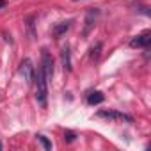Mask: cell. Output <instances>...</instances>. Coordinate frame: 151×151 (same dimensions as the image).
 <instances>
[{"label":"cell","mask_w":151,"mask_h":151,"mask_svg":"<svg viewBox=\"0 0 151 151\" xmlns=\"http://www.w3.org/2000/svg\"><path fill=\"white\" fill-rule=\"evenodd\" d=\"M20 75L23 77V80L30 86L32 82H34V75H36V69H34V66H32V60L30 59H23L22 62H20Z\"/></svg>","instance_id":"obj_3"},{"label":"cell","mask_w":151,"mask_h":151,"mask_svg":"<svg viewBox=\"0 0 151 151\" xmlns=\"http://www.w3.org/2000/svg\"><path fill=\"white\" fill-rule=\"evenodd\" d=\"M149 41H151V32L146 30V32H142L140 36H135V37L130 41V45H132L133 48H146V46L149 45Z\"/></svg>","instance_id":"obj_4"},{"label":"cell","mask_w":151,"mask_h":151,"mask_svg":"<svg viewBox=\"0 0 151 151\" xmlns=\"http://www.w3.org/2000/svg\"><path fill=\"white\" fill-rule=\"evenodd\" d=\"M100 117H107V119H124V121H132L130 116H124V114H119V112H112V110H101L98 112Z\"/></svg>","instance_id":"obj_5"},{"label":"cell","mask_w":151,"mask_h":151,"mask_svg":"<svg viewBox=\"0 0 151 151\" xmlns=\"http://www.w3.org/2000/svg\"><path fill=\"white\" fill-rule=\"evenodd\" d=\"M0 149H2V142H0Z\"/></svg>","instance_id":"obj_14"},{"label":"cell","mask_w":151,"mask_h":151,"mask_svg":"<svg viewBox=\"0 0 151 151\" xmlns=\"http://www.w3.org/2000/svg\"><path fill=\"white\" fill-rule=\"evenodd\" d=\"M96 14H98V11H91V13L87 14V20H86V23H87V25H86V29H84V36H87V34H89V30L93 29V25H94V20H93V18H94Z\"/></svg>","instance_id":"obj_9"},{"label":"cell","mask_w":151,"mask_h":151,"mask_svg":"<svg viewBox=\"0 0 151 151\" xmlns=\"http://www.w3.org/2000/svg\"><path fill=\"white\" fill-rule=\"evenodd\" d=\"M7 6V2H6V0H0V9H4Z\"/></svg>","instance_id":"obj_13"},{"label":"cell","mask_w":151,"mask_h":151,"mask_svg":"<svg viewBox=\"0 0 151 151\" xmlns=\"http://www.w3.org/2000/svg\"><path fill=\"white\" fill-rule=\"evenodd\" d=\"M69 27H71V20L57 23V25L53 27V30H52V32H53V36H55V39H59V37H60V36H62V34H64V32H66Z\"/></svg>","instance_id":"obj_6"},{"label":"cell","mask_w":151,"mask_h":151,"mask_svg":"<svg viewBox=\"0 0 151 151\" xmlns=\"http://www.w3.org/2000/svg\"><path fill=\"white\" fill-rule=\"evenodd\" d=\"M34 80H36V100L41 107H46V100H48V86H46V77L43 75L41 68L36 71L34 75Z\"/></svg>","instance_id":"obj_1"},{"label":"cell","mask_w":151,"mask_h":151,"mask_svg":"<svg viewBox=\"0 0 151 151\" xmlns=\"http://www.w3.org/2000/svg\"><path fill=\"white\" fill-rule=\"evenodd\" d=\"M100 50H101V45H100V43H98L96 46H93V50H91V59H93V60H96V59H98Z\"/></svg>","instance_id":"obj_10"},{"label":"cell","mask_w":151,"mask_h":151,"mask_svg":"<svg viewBox=\"0 0 151 151\" xmlns=\"http://www.w3.org/2000/svg\"><path fill=\"white\" fill-rule=\"evenodd\" d=\"M37 140H39V142L45 146V149H52V144L48 142V139H46L45 135H37Z\"/></svg>","instance_id":"obj_11"},{"label":"cell","mask_w":151,"mask_h":151,"mask_svg":"<svg viewBox=\"0 0 151 151\" xmlns=\"http://www.w3.org/2000/svg\"><path fill=\"white\" fill-rule=\"evenodd\" d=\"M105 100V96H103V93H100V91H93V93H89V96H87V103L89 105H98V103H101Z\"/></svg>","instance_id":"obj_8"},{"label":"cell","mask_w":151,"mask_h":151,"mask_svg":"<svg viewBox=\"0 0 151 151\" xmlns=\"http://www.w3.org/2000/svg\"><path fill=\"white\" fill-rule=\"evenodd\" d=\"M41 71L46 77V80H50L53 77V59L46 48H43V52H41Z\"/></svg>","instance_id":"obj_2"},{"label":"cell","mask_w":151,"mask_h":151,"mask_svg":"<svg viewBox=\"0 0 151 151\" xmlns=\"http://www.w3.org/2000/svg\"><path fill=\"white\" fill-rule=\"evenodd\" d=\"M75 137H77V135H75L73 132H66V133H64V139H66L68 142H73V140H75Z\"/></svg>","instance_id":"obj_12"},{"label":"cell","mask_w":151,"mask_h":151,"mask_svg":"<svg viewBox=\"0 0 151 151\" xmlns=\"http://www.w3.org/2000/svg\"><path fill=\"white\" fill-rule=\"evenodd\" d=\"M60 60H62V66L66 71H71V55H69V48L64 46L60 50Z\"/></svg>","instance_id":"obj_7"}]
</instances>
